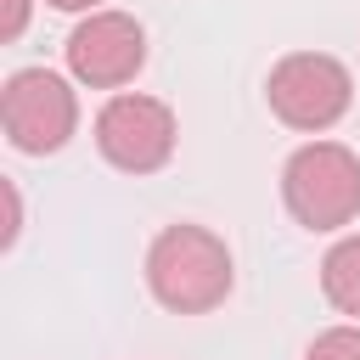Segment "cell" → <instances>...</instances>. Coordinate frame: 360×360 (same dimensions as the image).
I'll return each instance as SVG.
<instances>
[{
  "mask_svg": "<svg viewBox=\"0 0 360 360\" xmlns=\"http://www.w3.org/2000/svg\"><path fill=\"white\" fill-rule=\"evenodd\" d=\"M231 281H236L231 248L208 225H169L146 248V287L174 315H202V309L225 304Z\"/></svg>",
  "mask_w": 360,
  "mask_h": 360,
  "instance_id": "1",
  "label": "cell"
},
{
  "mask_svg": "<svg viewBox=\"0 0 360 360\" xmlns=\"http://www.w3.org/2000/svg\"><path fill=\"white\" fill-rule=\"evenodd\" d=\"M287 214L309 231H338L360 214V158L338 141H309L281 169Z\"/></svg>",
  "mask_w": 360,
  "mask_h": 360,
  "instance_id": "2",
  "label": "cell"
},
{
  "mask_svg": "<svg viewBox=\"0 0 360 360\" xmlns=\"http://www.w3.org/2000/svg\"><path fill=\"white\" fill-rule=\"evenodd\" d=\"M264 96H270V112L287 124V129H332L343 112H349V101H354V79H349V68L338 62V56H326V51H292V56H281L276 68H270V84H264Z\"/></svg>",
  "mask_w": 360,
  "mask_h": 360,
  "instance_id": "3",
  "label": "cell"
},
{
  "mask_svg": "<svg viewBox=\"0 0 360 360\" xmlns=\"http://www.w3.org/2000/svg\"><path fill=\"white\" fill-rule=\"evenodd\" d=\"M0 124H6V135H11L17 152L45 158V152H62L68 146V135L79 124V101H73V90H68L62 73L22 68L0 90Z\"/></svg>",
  "mask_w": 360,
  "mask_h": 360,
  "instance_id": "4",
  "label": "cell"
},
{
  "mask_svg": "<svg viewBox=\"0 0 360 360\" xmlns=\"http://www.w3.org/2000/svg\"><path fill=\"white\" fill-rule=\"evenodd\" d=\"M96 146L112 169L124 174H152L174 158V112L158 101V96H112L101 112H96Z\"/></svg>",
  "mask_w": 360,
  "mask_h": 360,
  "instance_id": "5",
  "label": "cell"
},
{
  "mask_svg": "<svg viewBox=\"0 0 360 360\" xmlns=\"http://www.w3.org/2000/svg\"><path fill=\"white\" fill-rule=\"evenodd\" d=\"M146 62V34L129 11H90L68 34V68L90 90H118L141 73Z\"/></svg>",
  "mask_w": 360,
  "mask_h": 360,
  "instance_id": "6",
  "label": "cell"
},
{
  "mask_svg": "<svg viewBox=\"0 0 360 360\" xmlns=\"http://www.w3.org/2000/svg\"><path fill=\"white\" fill-rule=\"evenodd\" d=\"M321 292L338 315L360 321V236H343L326 259H321Z\"/></svg>",
  "mask_w": 360,
  "mask_h": 360,
  "instance_id": "7",
  "label": "cell"
},
{
  "mask_svg": "<svg viewBox=\"0 0 360 360\" xmlns=\"http://www.w3.org/2000/svg\"><path fill=\"white\" fill-rule=\"evenodd\" d=\"M304 360H360V321H354V326H332V332H321V338L309 343Z\"/></svg>",
  "mask_w": 360,
  "mask_h": 360,
  "instance_id": "8",
  "label": "cell"
},
{
  "mask_svg": "<svg viewBox=\"0 0 360 360\" xmlns=\"http://www.w3.org/2000/svg\"><path fill=\"white\" fill-rule=\"evenodd\" d=\"M6 11H0V39H17L22 28H28V0H0Z\"/></svg>",
  "mask_w": 360,
  "mask_h": 360,
  "instance_id": "9",
  "label": "cell"
},
{
  "mask_svg": "<svg viewBox=\"0 0 360 360\" xmlns=\"http://www.w3.org/2000/svg\"><path fill=\"white\" fill-rule=\"evenodd\" d=\"M56 11H90V6H101V0H51Z\"/></svg>",
  "mask_w": 360,
  "mask_h": 360,
  "instance_id": "10",
  "label": "cell"
}]
</instances>
